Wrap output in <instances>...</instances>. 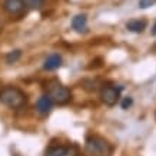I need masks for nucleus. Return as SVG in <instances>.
Returning <instances> with one entry per match:
<instances>
[{"instance_id": "8", "label": "nucleus", "mask_w": 156, "mask_h": 156, "mask_svg": "<svg viewBox=\"0 0 156 156\" xmlns=\"http://www.w3.org/2000/svg\"><path fill=\"white\" fill-rule=\"evenodd\" d=\"M52 106H53V102H52V99H50L48 95L42 96V98L37 100V103H36V109H37V112H40L42 115H48L49 112L52 110Z\"/></svg>"}, {"instance_id": "7", "label": "nucleus", "mask_w": 156, "mask_h": 156, "mask_svg": "<svg viewBox=\"0 0 156 156\" xmlns=\"http://www.w3.org/2000/svg\"><path fill=\"white\" fill-rule=\"evenodd\" d=\"M72 27L77 33H85L87 30V19L85 14H77L72 19Z\"/></svg>"}, {"instance_id": "10", "label": "nucleus", "mask_w": 156, "mask_h": 156, "mask_svg": "<svg viewBox=\"0 0 156 156\" xmlns=\"http://www.w3.org/2000/svg\"><path fill=\"white\" fill-rule=\"evenodd\" d=\"M66 152V146H55V147H49L46 151L44 156H63Z\"/></svg>"}, {"instance_id": "6", "label": "nucleus", "mask_w": 156, "mask_h": 156, "mask_svg": "<svg viewBox=\"0 0 156 156\" xmlns=\"http://www.w3.org/2000/svg\"><path fill=\"white\" fill-rule=\"evenodd\" d=\"M62 66V56L59 53H52V55H49L46 57V60H44V70H56L59 67Z\"/></svg>"}, {"instance_id": "11", "label": "nucleus", "mask_w": 156, "mask_h": 156, "mask_svg": "<svg viewBox=\"0 0 156 156\" xmlns=\"http://www.w3.org/2000/svg\"><path fill=\"white\" fill-rule=\"evenodd\" d=\"M20 56H22V50H12V52L7 53V56H6V62L9 63V65H12V63H16V62L20 59Z\"/></svg>"}, {"instance_id": "9", "label": "nucleus", "mask_w": 156, "mask_h": 156, "mask_svg": "<svg viewBox=\"0 0 156 156\" xmlns=\"http://www.w3.org/2000/svg\"><path fill=\"white\" fill-rule=\"evenodd\" d=\"M146 26H147V22L142 19H133V20H129L126 23V29L129 32H133V33H142L143 30L146 29Z\"/></svg>"}, {"instance_id": "1", "label": "nucleus", "mask_w": 156, "mask_h": 156, "mask_svg": "<svg viewBox=\"0 0 156 156\" xmlns=\"http://www.w3.org/2000/svg\"><path fill=\"white\" fill-rule=\"evenodd\" d=\"M0 102L9 109H20L26 105L27 98H26V95L19 87L9 86V87H5V89L2 90V93H0Z\"/></svg>"}, {"instance_id": "2", "label": "nucleus", "mask_w": 156, "mask_h": 156, "mask_svg": "<svg viewBox=\"0 0 156 156\" xmlns=\"http://www.w3.org/2000/svg\"><path fill=\"white\" fill-rule=\"evenodd\" d=\"M85 146H86V152L92 156H110V153H112L110 143L105 137L96 136V135L86 137Z\"/></svg>"}, {"instance_id": "5", "label": "nucleus", "mask_w": 156, "mask_h": 156, "mask_svg": "<svg viewBox=\"0 0 156 156\" xmlns=\"http://www.w3.org/2000/svg\"><path fill=\"white\" fill-rule=\"evenodd\" d=\"M5 10L9 14H20L24 9V2L23 0H6L5 2Z\"/></svg>"}, {"instance_id": "13", "label": "nucleus", "mask_w": 156, "mask_h": 156, "mask_svg": "<svg viewBox=\"0 0 156 156\" xmlns=\"http://www.w3.org/2000/svg\"><path fill=\"white\" fill-rule=\"evenodd\" d=\"M63 156H79V149L77 146H69L66 147V152Z\"/></svg>"}, {"instance_id": "4", "label": "nucleus", "mask_w": 156, "mask_h": 156, "mask_svg": "<svg viewBox=\"0 0 156 156\" xmlns=\"http://www.w3.org/2000/svg\"><path fill=\"white\" fill-rule=\"evenodd\" d=\"M122 87H112V86H106L100 90V99L105 105L108 106H113V105L118 103L119 100V93H120Z\"/></svg>"}, {"instance_id": "15", "label": "nucleus", "mask_w": 156, "mask_h": 156, "mask_svg": "<svg viewBox=\"0 0 156 156\" xmlns=\"http://www.w3.org/2000/svg\"><path fill=\"white\" fill-rule=\"evenodd\" d=\"M155 3V0H139V7L140 9H147Z\"/></svg>"}, {"instance_id": "12", "label": "nucleus", "mask_w": 156, "mask_h": 156, "mask_svg": "<svg viewBox=\"0 0 156 156\" xmlns=\"http://www.w3.org/2000/svg\"><path fill=\"white\" fill-rule=\"evenodd\" d=\"M44 3V0H24V6L29 9H40Z\"/></svg>"}, {"instance_id": "14", "label": "nucleus", "mask_w": 156, "mask_h": 156, "mask_svg": "<svg viewBox=\"0 0 156 156\" xmlns=\"http://www.w3.org/2000/svg\"><path fill=\"white\" fill-rule=\"evenodd\" d=\"M132 103H133V99L128 96V98H125V99L122 100V103H120V106H122V109H125V110H126V109H129L130 106H132Z\"/></svg>"}, {"instance_id": "3", "label": "nucleus", "mask_w": 156, "mask_h": 156, "mask_svg": "<svg viewBox=\"0 0 156 156\" xmlns=\"http://www.w3.org/2000/svg\"><path fill=\"white\" fill-rule=\"evenodd\" d=\"M48 96L52 99L53 103L66 105L72 100V92L65 86H62L57 80L49 82L48 86Z\"/></svg>"}, {"instance_id": "16", "label": "nucleus", "mask_w": 156, "mask_h": 156, "mask_svg": "<svg viewBox=\"0 0 156 156\" xmlns=\"http://www.w3.org/2000/svg\"><path fill=\"white\" fill-rule=\"evenodd\" d=\"M152 34H153V36H156V23L153 24V27H152Z\"/></svg>"}]
</instances>
